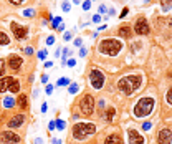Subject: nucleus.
<instances>
[{
  "mask_svg": "<svg viewBox=\"0 0 172 144\" xmlns=\"http://www.w3.org/2000/svg\"><path fill=\"white\" fill-rule=\"evenodd\" d=\"M114 114H116V111H114V108H108V109H106V114H104V118L108 119V121H113Z\"/></svg>",
  "mask_w": 172,
  "mask_h": 144,
  "instance_id": "19",
  "label": "nucleus"
},
{
  "mask_svg": "<svg viewBox=\"0 0 172 144\" xmlns=\"http://www.w3.org/2000/svg\"><path fill=\"white\" fill-rule=\"evenodd\" d=\"M46 109H48V104H46V103H45V104L42 106V113H46Z\"/></svg>",
  "mask_w": 172,
  "mask_h": 144,
  "instance_id": "43",
  "label": "nucleus"
},
{
  "mask_svg": "<svg viewBox=\"0 0 172 144\" xmlns=\"http://www.w3.org/2000/svg\"><path fill=\"white\" fill-rule=\"evenodd\" d=\"M93 22H94V23H98V22H99V15H94V17H93Z\"/></svg>",
  "mask_w": 172,
  "mask_h": 144,
  "instance_id": "45",
  "label": "nucleus"
},
{
  "mask_svg": "<svg viewBox=\"0 0 172 144\" xmlns=\"http://www.w3.org/2000/svg\"><path fill=\"white\" fill-rule=\"evenodd\" d=\"M10 27H12V32H13V35H15V38H17L18 42L27 38V35H28V28H27V27L18 25V23H15V22H12Z\"/></svg>",
  "mask_w": 172,
  "mask_h": 144,
  "instance_id": "7",
  "label": "nucleus"
},
{
  "mask_svg": "<svg viewBox=\"0 0 172 144\" xmlns=\"http://www.w3.org/2000/svg\"><path fill=\"white\" fill-rule=\"evenodd\" d=\"M142 85V76L139 75H131V76H124L118 81V88L119 91L126 94V96H131L136 89H139V86Z\"/></svg>",
  "mask_w": 172,
  "mask_h": 144,
  "instance_id": "1",
  "label": "nucleus"
},
{
  "mask_svg": "<svg viewBox=\"0 0 172 144\" xmlns=\"http://www.w3.org/2000/svg\"><path fill=\"white\" fill-rule=\"evenodd\" d=\"M55 126L58 127V129H63V127H65V121H61V119H58V121L55 123Z\"/></svg>",
  "mask_w": 172,
  "mask_h": 144,
  "instance_id": "28",
  "label": "nucleus"
},
{
  "mask_svg": "<svg viewBox=\"0 0 172 144\" xmlns=\"http://www.w3.org/2000/svg\"><path fill=\"white\" fill-rule=\"evenodd\" d=\"M127 13H129V9H127V7H126V9L122 10V13H121V15H119V17H121V18H124V17H126V15H127Z\"/></svg>",
  "mask_w": 172,
  "mask_h": 144,
  "instance_id": "34",
  "label": "nucleus"
},
{
  "mask_svg": "<svg viewBox=\"0 0 172 144\" xmlns=\"http://www.w3.org/2000/svg\"><path fill=\"white\" fill-rule=\"evenodd\" d=\"M0 139L2 141H5L7 144H18L22 141V138L18 134H15L13 131H2V134H0Z\"/></svg>",
  "mask_w": 172,
  "mask_h": 144,
  "instance_id": "8",
  "label": "nucleus"
},
{
  "mask_svg": "<svg viewBox=\"0 0 172 144\" xmlns=\"http://www.w3.org/2000/svg\"><path fill=\"white\" fill-rule=\"evenodd\" d=\"M119 37H122V38H129L131 37V28L129 27H121V28H119Z\"/></svg>",
  "mask_w": 172,
  "mask_h": 144,
  "instance_id": "18",
  "label": "nucleus"
},
{
  "mask_svg": "<svg viewBox=\"0 0 172 144\" xmlns=\"http://www.w3.org/2000/svg\"><path fill=\"white\" fill-rule=\"evenodd\" d=\"M73 2H75V4H80V2H81V0H73Z\"/></svg>",
  "mask_w": 172,
  "mask_h": 144,
  "instance_id": "51",
  "label": "nucleus"
},
{
  "mask_svg": "<svg viewBox=\"0 0 172 144\" xmlns=\"http://www.w3.org/2000/svg\"><path fill=\"white\" fill-rule=\"evenodd\" d=\"M75 65H76V60H75V58L68 60V66H70V68H73V66H75Z\"/></svg>",
  "mask_w": 172,
  "mask_h": 144,
  "instance_id": "31",
  "label": "nucleus"
},
{
  "mask_svg": "<svg viewBox=\"0 0 172 144\" xmlns=\"http://www.w3.org/2000/svg\"><path fill=\"white\" fill-rule=\"evenodd\" d=\"M127 136H129V144H144V138L136 129H129Z\"/></svg>",
  "mask_w": 172,
  "mask_h": 144,
  "instance_id": "12",
  "label": "nucleus"
},
{
  "mask_svg": "<svg viewBox=\"0 0 172 144\" xmlns=\"http://www.w3.org/2000/svg\"><path fill=\"white\" fill-rule=\"evenodd\" d=\"M4 73H5V60L0 58V78L4 76Z\"/></svg>",
  "mask_w": 172,
  "mask_h": 144,
  "instance_id": "25",
  "label": "nucleus"
},
{
  "mask_svg": "<svg viewBox=\"0 0 172 144\" xmlns=\"http://www.w3.org/2000/svg\"><path fill=\"white\" fill-rule=\"evenodd\" d=\"M157 143L159 144H171L172 143V131L164 127L159 131V136H157Z\"/></svg>",
  "mask_w": 172,
  "mask_h": 144,
  "instance_id": "10",
  "label": "nucleus"
},
{
  "mask_svg": "<svg viewBox=\"0 0 172 144\" xmlns=\"http://www.w3.org/2000/svg\"><path fill=\"white\" fill-rule=\"evenodd\" d=\"M70 9H71L70 4H68V2H63V10H65V12H70Z\"/></svg>",
  "mask_w": 172,
  "mask_h": 144,
  "instance_id": "32",
  "label": "nucleus"
},
{
  "mask_svg": "<svg viewBox=\"0 0 172 144\" xmlns=\"http://www.w3.org/2000/svg\"><path fill=\"white\" fill-rule=\"evenodd\" d=\"M9 43H10L9 35L4 33V32H0V45H9Z\"/></svg>",
  "mask_w": 172,
  "mask_h": 144,
  "instance_id": "20",
  "label": "nucleus"
},
{
  "mask_svg": "<svg viewBox=\"0 0 172 144\" xmlns=\"http://www.w3.org/2000/svg\"><path fill=\"white\" fill-rule=\"evenodd\" d=\"M23 15H25V17H33V15H35V12H33L32 9H27L25 12H23Z\"/></svg>",
  "mask_w": 172,
  "mask_h": 144,
  "instance_id": "26",
  "label": "nucleus"
},
{
  "mask_svg": "<svg viewBox=\"0 0 172 144\" xmlns=\"http://www.w3.org/2000/svg\"><path fill=\"white\" fill-rule=\"evenodd\" d=\"M151 126H152L151 123H144V124H142V127L146 129V131H147V129H151Z\"/></svg>",
  "mask_w": 172,
  "mask_h": 144,
  "instance_id": "40",
  "label": "nucleus"
},
{
  "mask_svg": "<svg viewBox=\"0 0 172 144\" xmlns=\"http://www.w3.org/2000/svg\"><path fill=\"white\" fill-rule=\"evenodd\" d=\"M42 83H45V85L48 83V75H43L42 76Z\"/></svg>",
  "mask_w": 172,
  "mask_h": 144,
  "instance_id": "41",
  "label": "nucleus"
},
{
  "mask_svg": "<svg viewBox=\"0 0 172 144\" xmlns=\"http://www.w3.org/2000/svg\"><path fill=\"white\" fill-rule=\"evenodd\" d=\"M56 85L58 86H66V85H70V80H68V78H61V80H58Z\"/></svg>",
  "mask_w": 172,
  "mask_h": 144,
  "instance_id": "24",
  "label": "nucleus"
},
{
  "mask_svg": "<svg viewBox=\"0 0 172 144\" xmlns=\"http://www.w3.org/2000/svg\"><path fill=\"white\" fill-rule=\"evenodd\" d=\"M53 43H55V37L53 35H50V37L46 38V45H53Z\"/></svg>",
  "mask_w": 172,
  "mask_h": 144,
  "instance_id": "30",
  "label": "nucleus"
},
{
  "mask_svg": "<svg viewBox=\"0 0 172 144\" xmlns=\"http://www.w3.org/2000/svg\"><path fill=\"white\" fill-rule=\"evenodd\" d=\"M104 144H122V139L118 134H109L104 139Z\"/></svg>",
  "mask_w": 172,
  "mask_h": 144,
  "instance_id": "16",
  "label": "nucleus"
},
{
  "mask_svg": "<svg viewBox=\"0 0 172 144\" xmlns=\"http://www.w3.org/2000/svg\"><path fill=\"white\" fill-rule=\"evenodd\" d=\"M25 53H27V55H32V53H33V48H32V47H27L25 48Z\"/></svg>",
  "mask_w": 172,
  "mask_h": 144,
  "instance_id": "38",
  "label": "nucleus"
},
{
  "mask_svg": "<svg viewBox=\"0 0 172 144\" xmlns=\"http://www.w3.org/2000/svg\"><path fill=\"white\" fill-rule=\"evenodd\" d=\"M4 106L5 108H13V106H15V99H13V98H5L4 99Z\"/></svg>",
  "mask_w": 172,
  "mask_h": 144,
  "instance_id": "21",
  "label": "nucleus"
},
{
  "mask_svg": "<svg viewBox=\"0 0 172 144\" xmlns=\"http://www.w3.org/2000/svg\"><path fill=\"white\" fill-rule=\"evenodd\" d=\"M78 106H80V111L84 116H91L93 111H94V99H93L91 94H84V96L80 99Z\"/></svg>",
  "mask_w": 172,
  "mask_h": 144,
  "instance_id": "5",
  "label": "nucleus"
},
{
  "mask_svg": "<svg viewBox=\"0 0 172 144\" xmlns=\"http://www.w3.org/2000/svg\"><path fill=\"white\" fill-rule=\"evenodd\" d=\"M167 101H169V104H172V88H171V91L167 93Z\"/></svg>",
  "mask_w": 172,
  "mask_h": 144,
  "instance_id": "36",
  "label": "nucleus"
},
{
  "mask_svg": "<svg viewBox=\"0 0 172 144\" xmlns=\"http://www.w3.org/2000/svg\"><path fill=\"white\" fill-rule=\"evenodd\" d=\"M75 45H76V47H81V40L78 38V40H76V42H75Z\"/></svg>",
  "mask_w": 172,
  "mask_h": 144,
  "instance_id": "48",
  "label": "nucleus"
},
{
  "mask_svg": "<svg viewBox=\"0 0 172 144\" xmlns=\"http://www.w3.org/2000/svg\"><path fill=\"white\" fill-rule=\"evenodd\" d=\"M51 93H53V86L48 85V86H46V94H51Z\"/></svg>",
  "mask_w": 172,
  "mask_h": 144,
  "instance_id": "37",
  "label": "nucleus"
},
{
  "mask_svg": "<svg viewBox=\"0 0 172 144\" xmlns=\"http://www.w3.org/2000/svg\"><path fill=\"white\" fill-rule=\"evenodd\" d=\"M86 51H88V50H86V48H81V50H80V56H86Z\"/></svg>",
  "mask_w": 172,
  "mask_h": 144,
  "instance_id": "39",
  "label": "nucleus"
},
{
  "mask_svg": "<svg viewBox=\"0 0 172 144\" xmlns=\"http://www.w3.org/2000/svg\"><path fill=\"white\" fill-rule=\"evenodd\" d=\"M60 23H61V18H53V25L51 27H53V28H58Z\"/></svg>",
  "mask_w": 172,
  "mask_h": 144,
  "instance_id": "27",
  "label": "nucleus"
},
{
  "mask_svg": "<svg viewBox=\"0 0 172 144\" xmlns=\"http://www.w3.org/2000/svg\"><path fill=\"white\" fill-rule=\"evenodd\" d=\"M89 81H91V86L94 89H101L103 86H104V75H103V71H99V70H91V73H89Z\"/></svg>",
  "mask_w": 172,
  "mask_h": 144,
  "instance_id": "6",
  "label": "nucleus"
},
{
  "mask_svg": "<svg viewBox=\"0 0 172 144\" xmlns=\"http://www.w3.org/2000/svg\"><path fill=\"white\" fill-rule=\"evenodd\" d=\"M134 32L137 35H147L149 33V25H147V22L144 17H139L136 20V25H134Z\"/></svg>",
  "mask_w": 172,
  "mask_h": 144,
  "instance_id": "9",
  "label": "nucleus"
},
{
  "mask_svg": "<svg viewBox=\"0 0 172 144\" xmlns=\"http://www.w3.org/2000/svg\"><path fill=\"white\" fill-rule=\"evenodd\" d=\"M89 7H91V2H89V0L83 2V10H89Z\"/></svg>",
  "mask_w": 172,
  "mask_h": 144,
  "instance_id": "29",
  "label": "nucleus"
},
{
  "mask_svg": "<svg viewBox=\"0 0 172 144\" xmlns=\"http://www.w3.org/2000/svg\"><path fill=\"white\" fill-rule=\"evenodd\" d=\"M60 55H61V51H60V48H58V50H56V53H55V56H56V58H60Z\"/></svg>",
  "mask_w": 172,
  "mask_h": 144,
  "instance_id": "49",
  "label": "nucleus"
},
{
  "mask_svg": "<svg viewBox=\"0 0 172 144\" xmlns=\"http://www.w3.org/2000/svg\"><path fill=\"white\" fill-rule=\"evenodd\" d=\"M48 127H50V131H53V129H55V123H50V126H48Z\"/></svg>",
  "mask_w": 172,
  "mask_h": 144,
  "instance_id": "50",
  "label": "nucleus"
},
{
  "mask_svg": "<svg viewBox=\"0 0 172 144\" xmlns=\"http://www.w3.org/2000/svg\"><path fill=\"white\" fill-rule=\"evenodd\" d=\"M7 63H9V66L12 68V70H20L22 68V63H23V60L20 58L18 55H10L9 56V60H7Z\"/></svg>",
  "mask_w": 172,
  "mask_h": 144,
  "instance_id": "11",
  "label": "nucleus"
},
{
  "mask_svg": "<svg viewBox=\"0 0 172 144\" xmlns=\"http://www.w3.org/2000/svg\"><path fill=\"white\" fill-rule=\"evenodd\" d=\"M51 66H53V63H51V61H46V63H45V68H51Z\"/></svg>",
  "mask_w": 172,
  "mask_h": 144,
  "instance_id": "46",
  "label": "nucleus"
},
{
  "mask_svg": "<svg viewBox=\"0 0 172 144\" xmlns=\"http://www.w3.org/2000/svg\"><path fill=\"white\" fill-rule=\"evenodd\" d=\"M7 91H10V93H18L20 91V81L17 80V78H13L12 76V80H10V83H9V88H7Z\"/></svg>",
  "mask_w": 172,
  "mask_h": 144,
  "instance_id": "14",
  "label": "nucleus"
},
{
  "mask_svg": "<svg viewBox=\"0 0 172 144\" xmlns=\"http://www.w3.org/2000/svg\"><path fill=\"white\" fill-rule=\"evenodd\" d=\"M98 12H106V7L104 5H99V10H98Z\"/></svg>",
  "mask_w": 172,
  "mask_h": 144,
  "instance_id": "47",
  "label": "nucleus"
},
{
  "mask_svg": "<svg viewBox=\"0 0 172 144\" xmlns=\"http://www.w3.org/2000/svg\"><path fill=\"white\" fill-rule=\"evenodd\" d=\"M78 89H80V86L76 85V83H73V85H70V88H68V91L71 94H75V93H78Z\"/></svg>",
  "mask_w": 172,
  "mask_h": 144,
  "instance_id": "23",
  "label": "nucleus"
},
{
  "mask_svg": "<svg viewBox=\"0 0 172 144\" xmlns=\"http://www.w3.org/2000/svg\"><path fill=\"white\" fill-rule=\"evenodd\" d=\"M35 144H43V139L42 138H37V139H35Z\"/></svg>",
  "mask_w": 172,
  "mask_h": 144,
  "instance_id": "44",
  "label": "nucleus"
},
{
  "mask_svg": "<svg viewBox=\"0 0 172 144\" xmlns=\"http://www.w3.org/2000/svg\"><path fill=\"white\" fill-rule=\"evenodd\" d=\"M15 103H17V106H20L22 109H27L28 108V98H27V94H20Z\"/></svg>",
  "mask_w": 172,
  "mask_h": 144,
  "instance_id": "15",
  "label": "nucleus"
},
{
  "mask_svg": "<svg viewBox=\"0 0 172 144\" xmlns=\"http://www.w3.org/2000/svg\"><path fill=\"white\" fill-rule=\"evenodd\" d=\"M65 40H71V33H70V32H66V33H65Z\"/></svg>",
  "mask_w": 172,
  "mask_h": 144,
  "instance_id": "42",
  "label": "nucleus"
},
{
  "mask_svg": "<svg viewBox=\"0 0 172 144\" xmlns=\"http://www.w3.org/2000/svg\"><path fill=\"white\" fill-rule=\"evenodd\" d=\"M45 56H46V50H42V51H40V53H38V58L45 60Z\"/></svg>",
  "mask_w": 172,
  "mask_h": 144,
  "instance_id": "33",
  "label": "nucleus"
},
{
  "mask_svg": "<svg viewBox=\"0 0 172 144\" xmlns=\"http://www.w3.org/2000/svg\"><path fill=\"white\" fill-rule=\"evenodd\" d=\"M121 42L114 38H106L99 43V51L103 55H118V51L121 50Z\"/></svg>",
  "mask_w": 172,
  "mask_h": 144,
  "instance_id": "4",
  "label": "nucleus"
},
{
  "mask_svg": "<svg viewBox=\"0 0 172 144\" xmlns=\"http://www.w3.org/2000/svg\"><path fill=\"white\" fill-rule=\"evenodd\" d=\"M23 123H25V116L23 114H15V116H12V119L7 123V126L9 127H20Z\"/></svg>",
  "mask_w": 172,
  "mask_h": 144,
  "instance_id": "13",
  "label": "nucleus"
},
{
  "mask_svg": "<svg viewBox=\"0 0 172 144\" xmlns=\"http://www.w3.org/2000/svg\"><path fill=\"white\" fill-rule=\"evenodd\" d=\"M96 126L91 123H78L76 126H73V138L75 139H86L88 136L94 134Z\"/></svg>",
  "mask_w": 172,
  "mask_h": 144,
  "instance_id": "3",
  "label": "nucleus"
},
{
  "mask_svg": "<svg viewBox=\"0 0 172 144\" xmlns=\"http://www.w3.org/2000/svg\"><path fill=\"white\" fill-rule=\"evenodd\" d=\"M10 80H12V76H4V78H0V93H5V91H7Z\"/></svg>",
  "mask_w": 172,
  "mask_h": 144,
  "instance_id": "17",
  "label": "nucleus"
},
{
  "mask_svg": "<svg viewBox=\"0 0 172 144\" xmlns=\"http://www.w3.org/2000/svg\"><path fill=\"white\" fill-rule=\"evenodd\" d=\"M152 108H154V99L152 98H141L134 106V116L136 118H144V116L151 114Z\"/></svg>",
  "mask_w": 172,
  "mask_h": 144,
  "instance_id": "2",
  "label": "nucleus"
},
{
  "mask_svg": "<svg viewBox=\"0 0 172 144\" xmlns=\"http://www.w3.org/2000/svg\"><path fill=\"white\" fill-rule=\"evenodd\" d=\"M25 0H10V4H13V5H20V4H23Z\"/></svg>",
  "mask_w": 172,
  "mask_h": 144,
  "instance_id": "35",
  "label": "nucleus"
},
{
  "mask_svg": "<svg viewBox=\"0 0 172 144\" xmlns=\"http://www.w3.org/2000/svg\"><path fill=\"white\" fill-rule=\"evenodd\" d=\"M162 9H164V12H167L169 9L172 7V0H162Z\"/></svg>",
  "mask_w": 172,
  "mask_h": 144,
  "instance_id": "22",
  "label": "nucleus"
}]
</instances>
